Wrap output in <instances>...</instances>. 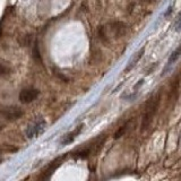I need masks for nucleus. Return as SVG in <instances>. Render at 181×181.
Listing matches in <instances>:
<instances>
[{
	"mask_svg": "<svg viewBox=\"0 0 181 181\" xmlns=\"http://www.w3.org/2000/svg\"><path fill=\"white\" fill-rule=\"evenodd\" d=\"M128 31L129 28L125 23L120 22V21H115V22L107 23L101 26L99 30V35H100L101 40L104 42H111V41L118 40L127 35Z\"/></svg>",
	"mask_w": 181,
	"mask_h": 181,
	"instance_id": "obj_1",
	"label": "nucleus"
},
{
	"mask_svg": "<svg viewBox=\"0 0 181 181\" xmlns=\"http://www.w3.org/2000/svg\"><path fill=\"white\" fill-rule=\"evenodd\" d=\"M159 103H160V96H155L153 100L149 101V103L147 105V109H146V112H145L144 117H143V122H141V130L148 128L149 123L152 122L154 115H155L156 111H157V107H159Z\"/></svg>",
	"mask_w": 181,
	"mask_h": 181,
	"instance_id": "obj_2",
	"label": "nucleus"
},
{
	"mask_svg": "<svg viewBox=\"0 0 181 181\" xmlns=\"http://www.w3.org/2000/svg\"><path fill=\"white\" fill-rule=\"evenodd\" d=\"M47 122L43 119H36L33 122H31V125L26 129V137L28 139H33L34 137H37L42 134V131L45 129Z\"/></svg>",
	"mask_w": 181,
	"mask_h": 181,
	"instance_id": "obj_3",
	"label": "nucleus"
},
{
	"mask_svg": "<svg viewBox=\"0 0 181 181\" xmlns=\"http://www.w3.org/2000/svg\"><path fill=\"white\" fill-rule=\"evenodd\" d=\"M22 115H23V111L19 107H0V117H4L7 120H15L17 118H21Z\"/></svg>",
	"mask_w": 181,
	"mask_h": 181,
	"instance_id": "obj_4",
	"label": "nucleus"
},
{
	"mask_svg": "<svg viewBox=\"0 0 181 181\" xmlns=\"http://www.w3.org/2000/svg\"><path fill=\"white\" fill-rule=\"evenodd\" d=\"M39 95V91L35 89H24L19 94V100L23 103H31Z\"/></svg>",
	"mask_w": 181,
	"mask_h": 181,
	"instance_id": "obj_5",
	"label": "nucleus"
},
{
	"mask_svg": "<svg viewBox=\"0 0 181 181\" xmlns=\"http://www.w3.org/2000/svg\"><path fill=\"white\" fill-rule=\"evenodd\" d=\"M144 52H145V48H141V51L138 52V53H136V55H134V58L131 60H130V62L127 65V67H126V71H129V70H131L134 67L136 66V63L141 60V55H144Z\"/></svg>",
	"mask_w": 181,
	"mask_h": 181,
	"instance_id": "obj_6",
	"label": "nucleus"
},
{
	"mask_svg": "<svg viewBox=\"0 0 181 181\" xmlns=\"http://www.w3.org/2000/svg\"><path fill=\"white\" fill-rule=\"evenodd\" d=\"M81 128H83V125H81V126L78 127L77 129L75 130V131H73V133H70V134H68V135H66V136L63 137L62 143H61V144H62V145H68V144H70L71 141H73L75 139V137L79 135V133H81Z\"/></svg>",
	"mask_w": 181,
	"mask_h": 181,
	"instance_id": "obj_7",
	"label": "nucleus"
},
{
	"mask_svg": "<svg viewBox=\"0 0 181 181\" xmlns=\"http://www.w3.org/2000/svg\"><path fill=\"white\" fill-rule=\"evenodd\" d=\"M181 55V44L175 50H174L173 52H172V55H170V58H169V65H171V63H173L174 61H177L178 58Z\"/></svg>",
	"mask_w": 181,
	"mask_h": 181,
	"instance_id": "obj_8",
	"label": "nucleus"
},
{
	"mask_svg": "<svg viewBox=\"0 0 181 181\" xmlns=\"http://www.w3.org/2000/svg\"><path fill=\"white\" fill-rule=\"evenodd\" d=\"M9 73H10L9 68L0 63V76H7V75H9Z\"/></svg>",
	"mask_w": 181,
	"mask_h": 181,
	"instance_id": "obj_9",
	"label": "nucleus"
},
{
	"mask_svg": "<svg viewBox=\"0 0 181 181\" xmlns=\"http://www.w3.org/2000/svg\"><path fill=\"white\" fill-rule=\"evenodd\" d=\"M127 126H128V123H126L125 126L121 127V128H120V129H119L118 131H117V134L115 135V139H117V138H119L120 136H122V135H123V133H125V130L127 129Z\"/></svg>",
	"mask_w": 181,
	"mask_h": 181,
	"instance_id": "obj_10",
	"label": "nucleus"
},
{
	"mask_svg": "<svg viewBox=\"0 0 181 181\" xmlns=\"http://www.w3.org/2000/svg\"><path fill=\"white\" fill-rule=\"evenodd\" d=\"M175 27H177V31H179V28L181 27V14L179 16V18H178V24L175 25Z\"/></svg>",
	"mask_w": 181,
	"mask_h": 181,
	"instance_id": "obj_11",
	"label": "nucleus"
},
{
	"mask_svg": "<svg viewBox=\"0 0 181 181\" xmlns=\"http://www.w3.org/2000/svg\"><path fill=\"white\" fill-rule=\"evenodd\" d=\"M144 83V79H141V81H139V83H137L136 85H135V89H137L138 87H141V85Z\"/></svg>",
	"mask_w": 181,
	"mask_h": 181,
	"instance_id": "obj_12",
	"label": "nucleus"
},
{
	"mask_svg": "<svg viewBox=\"0 0 181 181\" xmlns=\"http://www.w3.org/2000/svg\"><path fill=\"white\" fill-rule=\"evenodd\" d=\"M141 2H151V1H153V0H141Z\"/></svg>",
	"mask_w": 181,
	"mask_h": 181,
	"instance_id": "obj_13",
	"label": "nucleus"
}]
</instances>
